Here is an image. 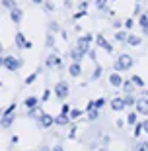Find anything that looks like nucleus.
Returning <instances> with one entry per match:
<instances>
[{"label": "nucleus", "instance_id": "obj_1", "mask_svg": "<svg viewBox=\"0 0 148 151\" xmlns=\"http://www.w3.org/2000/svg\"><path fill=\"white\" fill-rule=\"evenodd\" d=\"M14 112H16V102H12L6 110L0 112V126H2L4 129L12 128V124H14V120H16V114Z\"/></svg>", "mask_w": 148, "mask_h": 151}, {"label": "nucleus", "instance_id": "obj_2", "mask_svg": "<svg viewBox=\"0 0 148 151\" xmlns=\"http://www.w3.org/2000/svg\"><path fill=\"white\" fill-rule=\"evenodd\" d=\"M20 67H22V59H18V57H14V55H6L4 69H8V71H12V73H16V71H20Z\"/></svg>", "mask_w": 148, "mask_h": 151}, {"label": "nucleus", "instance_id": "obj_3", "mask_svg": "<svg viewBox=\"0 0 148 151\" xmlns=\"http://www.w3.org/2000/svg\"><path fill=\"white\" fill-rule=\"evenodd\" d=\"M132 67V57L131 55H121L119 59L115 61V71H127V69Z\"/></svg>", "mask_w": 148, "mask_h": 151}, {"label": "nucleus", "instance_id": "obj_4", "mask_svg": "<svg viewBox=\"0 0 148 151\" xmlns=\"http://www.w3.org/2000/svg\"><path fill=\"white\" fill-rule=\"evenodd\" d=\"M68 92H70V88H68V84H66L64 81H59V83L55 84V96L59 100H64L66 96H68Z\"/></svg>", "mask_w": 148, "mask_h": 151}, {"label": "nucleus", "instance_id": "obj_5", "mask_svg": "<svg viewBox=\"0 0 148 151\" xmlns=\"http://www.w3.org/2000/svg\"><path fill=\"white\" fill-rule=\"evenodd\" d=\"M90 43H92V35H82V37L76 39V47L82 49L86 55H88V51H90Z\"/></svg>", "mask_w": 148, "mask_h": 151}, {"label": "nucleus", "instance_id": "obj_6", "mask_svg": "<svg viewBox=\"0 0 148 151\" xmlns=\"http://www.w3.org/2000/svg\"><path fill=\"white\" fill-rule=\"evenodd\" d=\"M45 65H47V67H57V69H62V67H64V65H62V59H60L57 53H51V55L47 57Z\"/></svg>", "mask_w": 148, "mask_h": 151}, {"label": "nucleus", "instance_id": "obj_7", "mask_svg": "<svg viewBox=\"0 0 148 151\" xmlns=\"http://www.w3.org/2000/svg\"><path fill=\"white\" fill-rule=\"evenodd\" d=\"M39 124H41V128H43V129H49L51 126L55 124V118L51 116V114L43 112V114H41V118H39Z\"/></svg>", "mask_w": 148, "mask_h": 151}, {"label": "nucleus", "instance_id": "obj_8", "mask_svg": "<svg viewBox=\"0 0 148 151\" xmlns=\"http://www.w3.org/2000/svg\"><path fill=\"white\" fill-rule=\"evenodd\" d=\"M10 20L14 24H20L23 20V10H22V8H18V6H16V8H12V10H10Z\"/></svg>", "mask_w": 148, "mask_h": 151}, {"label": "nucleus", "instance_id": "obj_9", "mask_svg": "<svg viewBox=\"0 0 148 151\" xmlns=\"http://www.w3.org/2000/svg\"><path fill=\"white\" fill-rule=\"evenodd\" d=\"M135 108H137L138 114H144V116H146L148 114V98H138L137 104H135Z\"/></svg>", "mask_w": 148, "mask_h": 151}, {"label": "nucleus", "instance_id": "obj_10", "mask_svg": "<svg viewBox=\"0 0 148 151\" xmlns=\"http://www.w3.org/2000/svg\"><path fill=\"white\" fill-rule=\"evenodd\" d=\"M68 73H70V77H80V73H82V65H80V61H72L70 67H68Z\"/></svg>", "mask_w": 148, "mask_h": 151}, {"label": "nucleus", "instance_id": "obj_11", "mask_svg": "<svg viewBox=\"0 0 148 151\" xmlns=\"http://www.w3.org/2000/svg\"><path fill=\"white\" fill-rule=\"evenodd\" d=\"M96 43H98L99 47H101V49H105L107 53H111V51H113V47H111V43H109V41H107V39L103 37V35H98V37H96Z\"/></svg>", "mask_w": 148, "mask_h": 151}, {"label": "nucleus", "instance_id": "obj_12", "mask_svg": "<svg viewBox=\"0 0 148 151\" xmlns=\"http://www.w3.org/2000/svg\"><path fill=\"white\" fill-rule=\"evenodd\" d=\"M109 83H111V86L121 88V84H123V78H121L119 71H115V73H111V75H109Z\"/></svg>", "mask_w": 148, "mask_h": 151}, {"label": "nucleus", "instance_id": "obj_13", "mask_svg": "<svg viewBox=\"0 0 148 151\" xmlns=\"http://www.w3.org/2000/svg\"><path fill=\"white\" fill-rule=\"evenodd\" d=\"M125 98H113V100H111V108H113V110H115V112H121V110H125Z\"/></svg>", "mask_w": 148, "mask_h": 151}, {"label": "nucleus", "instance_id": "obj_14", "mask_svg": "<svg viewBox=\"0 0 148 151\" xmlns=\"http://www.w3.org/2000/svg\"><path fill=\"white\" fill-rule=\"evenodd\" d=\"M25 45H28L25 35H23L22 32H18V34H16V47H18V49H25Z\"/></svg>", "mask_w": 148, "mask_h": 151}, {"label": "nucleus", "instance_id": "obj_15", "mask_svg": "<svg viewBox=\"0 0 148 151\" xmlns=\"http://www.w3.org/2000/svg\"><path fill=\"white\" fill-rule=\"evenodd\" d=\"M68 122H70V116H68V114H64V112H60L59 116L55 118V124H57V126H66Z\"/></svg>", "mask_w": 148, "mask_h": 151}, {"label": "nucleus", "instance_id": "obj_16", "mask_svg": "<svg viewBox=\"0 0 148 151\" xmlns=\"http://www.w3.org/2000/svg\"><path fill=\"white\" fill-rule=\"evenodd\" d=\"M41 114H43V110H41L39 106H33V108H29V110H28V116L33 118V120H39V118H41Z\"/></svg>", "mask_w": 148, "mask_h": 151}, {"label": "nucleus", "instance_id": "obj_17", "mask_svg": "<svg viewBox=\"0 0 148 151\" xmlns=\"http://www.w3.org/2000/svg\"><path fill=\"white\" fill-rule=\"evenodd\" d=\"M84 55H86V53H84L82 49H78V47H74V49L70 51V59H72V61H82Z\"/></svg>", "mask_w": 148, "mask_h": 151}, {"label": "nucleus", "instance_id": "obj_18", "mask_svg": "<svg viewBox=\"0 0 148 151\" xmlns=\"http://www.w3.org/2000/svg\"><path fill=\"white\" fill-rule=\"evenodd\" d=\"M39 100H41V98H37V96H28L23 104H25V108L29 110V108H33V106H39Z\"/></svg>", "mask_w": 148, "mask_h": 151}, {"label": "nucleus", "instance_id": "obj_19", "mask_svg": "<svg viewBox=\"0 0 148 151\" xmlns=\"http://www.w3.org/2000/svg\"><path fill=\"white\" fill-rule=\"evenodd\" d=\"M121 88L125 90L127 94H131V92H132V88H135V83H132V81H123V84H121Z\"/></svg>", "mask_w": 148, "mask_h": 151}, {"label": "nucleus", "instance_id": "obj_20", "mask_svg": "<svg viewBox=\"0 0 148 151\" xmlns=\"http://www.w3.org/2000/svg\"><path fill=\"white\" fill-rule=\"evenodd\" d=\"M140 41L142 39L138 37V35H132V34H129V37H127V43L129 45H140Z\"/></svg>", "mask_w": 148, "mask_h": 151}, {"label": "nucleus", "instance_id": "obj_21", "mask_svg": "<svg viewBox=\"0 0 148 151\" xmlns=\"http://www.w3.org/2000/svg\"><path fill=\"white\" fill-rule=\"evenodd\" d=\"M0 4L4 6L6 10H12V8H16V6H18V2H16V0H2Z\"/></svg>", "mask_w": 148, "mask_h": 151}, {"label": "nucleus", "instance_id": "obj_22", "mask_svg": "<svg viewBox=\"0 0 148 151\" xmlns=\"http://www.w3.org/2000/svg\"><path fill=\"white\" fill-rule=\"evenodd\" d=\"M68 116H70V120H78V118L82 116V110H78V108H70Z\"/></svg>", "mask_w": 148, "mask_h": 151}, {"label": "nucleus", "instance_id": "obj_23", "mask_svg": "<svg viewBox=\"0 0 148 151\" xmlns=\"http://www.w3.org/2000/svg\"><path fill=\"white\" fill-rule=\"evenodd\" d=\"M131 81L135 83V86H138V88H142V86H144L142 77H138V75H132V78H131Z\"/></svg>", "mask_w": 148, "mask_h": 151}, {"label": "nucleus", "instance_id": "obj_24", "mask_svg": "<svg viewBox=\"0 0 148 151\" xmlns=\"http://www.w3.org/2000/svg\"><path fill=\"white\" fill-rule=\"evenodd\" d=\"M39 73H41V69H37L35 73H31L29 77H25V84H33V81H35V78L39 77Z\"/></svg>", "mask_w": 148, "mask_h": 151}, {"label": "nucleus", "instance_id": "obj_25", "mask_svg": "<svg viewBox=\"0 0 148 151\" xmlns=\"http://www.w3.org/2000/svg\"><path fill=\"white\" fill-rule=\"evenodd\" d=\"M127 37H129V34H127V32H123V29L115 34V41H127Z\"/></svg>", "mask_w": 148, "mask_h": 151}, {"label": "nucleus", "instance_id": "obj_26", "mask_svg": "<svg viewBox=\"0 0 148 151\" xmlns=\"http://www.w3.org/2000/svg\"><path fill=\"white\" fill-rule=\"evenodd\" d=\"M43 8H45L47 12H53V10H55V2H51V0H45V2H43Z\"/></svg>", "mask_w": 148, "mask_h": 151}, {"label": "nucleus", "instance_id": "obj_27", "mask_svg": "<svg viewBox=\"0 0 148 151\" xmlns=\"http://www.w3.org/2000/svg\"><path fill=\"white\" fill-rule=\"evenodd\" d=\"M137 114L138 112H131L129 116H127V122L131 124V126H135V124H137Z\"/></svg>", "mask_w": 148, "mask_h": 151}, {"label": "nucleus", "instance_id": "obj_28", "mask_svg": "<svg viewBox=\"0 0 148 151\" xmlns=\"http://www.w3.org/2000/svg\"><path fill=\"white\" fill-rule=\"evenodd\" d=\"M125 104H127V106H135V104H137V100H135V96L127 94V96H125Z\"/></svg>", "mask_w": 148, "mask_h": 151}, {"label": "nucleus", "instance_id": "obj_29", "mask_svg": "<svg viewBox=\"0 0 148 151\" xmlns=\"http://www.w3.org/2000/svg\"><path fill=\"white\" fill-rule=\"evenodd\" d=\"M142 132H144V129H142V124H135V132H132V134H135V137H138Z\"/></svg>", "mask_w": 148, "mask_h": 151}, {"label": "nucleus", "instance_id": "obj_30", "mask_svg": "<svg viewBox=\"0 0 148 151\" xmlns=\"http://www.w3.org/2000/svg\"><path fill=\"white\" fill-rule=\"evenodd\" d=\"M99 77H101V67H96L93 69V75H92V81H98Z\"/></svg>", "mask_w": 148, "mask_h": 151}, {"label": "nucleus", "instance_id": "obj_31", "mask_svg": "<svg viewBox=\"0 0 148 151\" xmlns=\"http://www.w3.org/2000/svg\"><path fill=\"white\" fill-rule=\"evenodd\" d=\"M96 6H98L99 10H105L107 8V0H96Z\"/></svg>", "mask_w": 148, "mask_h": 151}, {"label": "nucleus", "instance_id": "obj_32", "mask_svg": "<svg viewBox=\"0 0 148 151\" xmlns=\"http://www.w3.org/2000/svg\"><path fill=\"white\" fill-rule=\"evenodd\" d=\"M137 151H148V141H140L137 145Z\"/></svg>", "mask_w": 148, "mask_h": 151}, {"label": "nucleus", "instance_id": "obj_33", "mask_svg": "<svg viewBox=\"0 0 148 151\" xmlns=\"http://www.w3.org/2000/svg\"><path fill=\"white\" fill-rule=\"evenodd\" d=\"M138 24H140L142 28H144V26H148V16H146V14H142V16L138 18Z\"/></svg>", "mask_w": 148, "mask_h": 151}, {"label": "nucleus", "instance_id": "obj_34", "mask_svg": "<svg viewBox=\"0 0 148 151\" xmlns=\"http://www.w3.org/2000/svg\"><path fill=\"white\" fill-rule=\"evenodd\" d=\"M49 96H51V90H49V88H45V90H43V96H41V100H43V102H45V100H49Z\"/></svg>", "mask_w": 148, "mask_h": 151}, {"label": "nucleus", "instance_id": "obj_35", "mask_svg": "<svg viewBox=\"0 0 148 151\" xmlns=\"http://www.w3.org/2000/svg\"><path fill=\"white\" fill-rule=\"evenodd\" d=\"M47 45H49V47H53V45H55V37H53V34L47 35Z\"/></svg>", "mask_w": 148, "mask_h": 151}, {"label": "nucleus", "instance_id": "obj_36", "mask_svg": "<svg viewBox=\"0 0 148 151\" xmlns=\"http://www.w3.org/2000/svg\"><path fill=\"white\" fill-rule=\"evenodd\" d=\"M105 106V98H98L96 100V108H103Z\"/></svg>", "mask_w": 148, "mask_h": 151}, {"label": "nucleus", "instance_id": "obj_37", "mask_svg": "<svg viewBox=\"0 0 148 151\" xmlns=\"http://www.w3.org/2000/svg\"><path fill=\"white\" fill-rule=\"evenodd\" d=\"M132 26H135V20H125V28L127 29H131Z\"/></svg>", "mask_w": 148, "mask_h": 151}, {"label": "nucleus", "instance_id": "obj_38", "mask_svg": "<svg viewBox=\"0 0 148 151\" xmlns=\"http://www.w3.org/2000/svg\"><path fill=\"white\" fill-rule=\"evenodd\" d=\"M49 28H51V32H59V24H57V22H51Z\"/></svg>", "mask_w": 148, "mask_h": 151}, {"label": "nucleus", "instance_id": "obj_39", "mask_svg": "<svg viewBox=\"0 0 148 151\" xmlns=\"http://www.w3.org/2000/svg\"><path fill=\"white\" fill-rule=\"evenodd\" d=\"M86 8H88V0H82L80 2V10H86Z\"/></svg>", "mask_w": 148, "mask_h": 151}, {"label": "nucleus", "instance_id": "obj_40", "mask_svg": "<svg viewBox=\"0 0 148 151\" xmlns=\"http://www.w3.org/2000/svg\"><path fill=\"white\" fill-rule=\"evenodd\" d=\"M60 112H64V114H68V112H70V106H68V104H64V106H62V110H60Z\"/></svg>", "mask_w": 148, "mask_h": 151}, {"label": "nucleus", "instance_id": "obj_41", "mask_svg": "<svg viewBox=\"0 0 148 151\" xmlns=\"http://www.w3.org/2000/svg\"><path fill=\"white\" fill-rule=\"evenodd\" d=\"M74 135H76V128H72V129H70V134H68V137H70V139H72Z\"/></svg>", "mask_w": 148, "mask_h": 151}, {"label": "nucleus", "instance_id": "obj_42", "mask_svg": "<svg viewBox=\"0 0 148 151\" xmlns=\"http://www.w3.org/2000/svg\"><path fill=\"white\" fill-rule=\"evenodd\" d=\"M142 129L148 134V120H146V122H142Z\"/></svg>", "mask_w": 148, "mask_h": 151}, {"label": "nucleus", "instance_id": "obj_43", "mask_svg": "<svg viewBox=\"0 0 148 151\" xmlns=\"http://www.w3.org/2000/svg\"><path fill=\"white\" fill-rule=\"evenodd\" d=\"M51 151H64V149H62V145H55Z\"/></svg>", "mask_w": 148, "mask_h": 151}, {"label": "nucleus", "instance_id": "obj_44", "mask_svg": "<svg viewBox=\"0 0 148 151\" xmlns=\"http://www.w3.org/2000/svg\"><path fill=\"white\" fill-rule=\"evenodd\" d=\"M4 59H6V57H2V55H0V67H4Z\"/></svg>", "mask_w": 148, "mask_h": 151}, {"label": "nucleus", "instance_id": "obj_45", "mask_svg": "<svg viewBox=\"0 0 148 151\" xmlns=\"http://www.w3.org/2000/svg\"><path fill=\"white\" fill-rule=\"evenodd\" d=\"M33 2H35V4H43L45 0H33Z\"/></svg>", "mask_w": 148, "mask_h": 151}, {"label": "nucleus", "instance_id": "obj_46", "mask_svg": "<svg viewBox=\"0 0 148 151\" xmlns=\"http://www.w3.org/2000/svg\"><path fill=\"white\" fill-rule=\"evenodd\" d=\"M41 151H51V149H49L47 145H43V147H41Z\"/></svg>", "mask_w": 148, "mask_h": 151}, {"label": "nucleus", "instance_id": "obj_47", "mask_svg": "<svg viewBox=\"0 0 148 151\" xmlns=\"http://www.w3.org/2000/svg\"><path fill=\"white\" fill-rule=\"evenodd\" d=\"M142 29H144V34H146V35H148V26H144V28H142Z\"/></svg>", "mask_w": 148, "mask_h": 151}, {"label": "nucleus", "instance_id": "obj_48", "mask_svg": "<svg viewBox=\"0 0 148 151\" xmlns=\"http://www.w3.org/2000/svg\"><path fill=\"white\" fill-rule=\"evenodd\" d=\"M2 51H4V47H2V43H0V55H2Z\"/></svg>", "mask_w": 148, "mask_h": 151}, {"label": "nucleus", "instance_id": "obj_49", "mask_svg": "<svg viewBox=\"0 0 148 151\" xmlns=\"http://www.w3.org/2000/svg\"><path fill=\"white\" fill-rule=\"evenodd\" d=\"M146 96H148V92H146Z\"/></svg>", "mask_w": 148, "mask_h": 151}]
</instances>
